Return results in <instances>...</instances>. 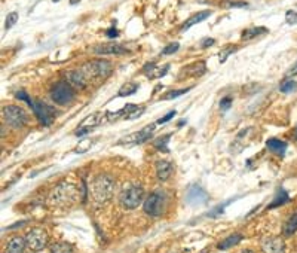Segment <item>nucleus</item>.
<instances>
[{
  "label": "nucleus",
  "instance_id": "1",
  "mask_svg": "<svg viewBox=\"0 0 297 253\" xmlns=\"http://www.w3.org/2000/svg\"><path fill=\"white\" fill-rule=\"evenodd\" d=\"M79 189L76 185L69 182H61L52 189L49 195V204L53 207H69L77 199Z\"/></svg>",
  "mask_w": 297,
  "mask_h": 253
},
{
  "label": "nucleus",
  "instance_id": "2",
  "mask_svg": "<svg viewBox=\"0 0 297 253\" xmlns=\"http://www.w3.org/2000/svg\"><path fill=\"white\" fill-rule=\"evenodd\" d=\"M80 70L87 76L88 82H103L107 79L113 72V66L107 60H91L80 66Z\"/></svg>",
  "mask_w": 297,
  "mask_h": 253
},
{
  "label": "nucleus",
  "instance_id": "3",
  "mask_svg": "<svg viewBox=\"0 0 297 253\" xmlns=\"http://www.w3.org/2000/svg\"><path fill=\"white\" fill-rule=\"evenodd\" d=\"M115 191V181L107 174H98L91 183V195L95 202L104 204L113 197Z\"/></svg>",
  "mask_w": 297,
  "mask_h": 253
},
{
  "label": "nucleus",
  "instance_id": "4",
  "mask_svg": "<svg viewBox=\"0 0 297 253\" xmlns=\"http://www.w3.org/2000/svg\"><path fill=\"white\" fill-rule=\"evenodd\" d=\"M144 198V189L140 185H126L119 195V202L121 206L132 210V209H137Z\"/></svg>",
  "mask_w": 297,
  "mask_h": 253
},
{
  "label": "nucleus",
  "instance_id": "5",
  "mask_svg": "<svg viewBox=\"0 0 297 253\" xmlns=\"http://www.w3.org/2000/svg\"><path fill=\"white\" fill-rule=\"evenodd\" d=\"M51 98L58 105H69L74 98V88L67 81H58L51 88Z\"/></svg>",
  "mask_w": 297,
  "mask_h": 253
},
{
  "label": "nucleus",
  "instance_id": "6",
  "mask_svg": "<svg viewBox=\"0 0 297 253\" xmlns=\"http://www.w3.org/2000/svg\"><path fill=\"white\" fill-rule=\"evenodd\" d=\"M143 209H144V213L149 216H153V217L160 216L165 210V195L159 191L149 194V197L144 199Z\"/></svg>",
  "mask_w": 297,
  "mask_h": 253
},
{
  "label": "nucleus",
  "instance_id": "7",
  "mask_svg": "<svg viewBox=\"0 0 297 253\" xmlns=\"http://www.w3.org/2000/svg\"><path fill=\"white\" fill-rule=\"evenodd\" d=\"M3 119L12 128H22L27 122V115L19 106H6L3 108Z\"/></svg>",
  "mask_w": 297,
  "mask_h": 253
},
{
  "label": "nucleus",
  "instance_id": "8",
  "mask_svg": "<svg viewBox=\"0 0 297 253\" xmlns=\"http://www.w3.org/2000/svg\"><path fill=\"white\" fill-rule=\"evenodd\" d=\"M25 241H27V247H30L33 252H39L45 249V246L48 244V234L42 228H33V230L27 233Z\"/></svg>",
  "mask_w": 297,
  "mask_h": 253
},
{
  "label": "nucleus",
  "instance_id": "9",
  "mask_svg": "<svg viewBox=\"0 0 297 253\" xmlns=\"http://www.w3.org/2000/svg\"><path fill=\"white\" fill-rule=\"evenodd\" d=\"M32 110L37 116L39 122L45 126H49L53 122V119H55V109L49 105H46L45 101H36L35 108Z\"/></svg>",
  "mask_w": 297,
  "mask_h": 253
},
{
  "label": "nucleus",
  "instance_id": "10",
  "mask_svg": "<svg viewBox=\"0 0 297 253\" xmlns=\"http://www.w3.org/2000/svg\"><path fill=\"white\" fill-rule=\"evenodd\" d=\"M144 113V108L136 106V105H126L118 112H107V118L110 121H116L118 118H125V119H136L140 118Z\"/></svg>",
  "mask_w": 297,
  "mask_h": 253
},
{
  "label": "nucleus",
  "instance_id": "11",
  "mask_svg": "<svg viewBox=\"0 0 297 253\" xmlns=\"http://www.w3.org/2000/svg\"><path fill=\"white\" fill-rule=\"evenodd\" d=\"M92 51L95 55H123L129 53V49L121 43H100Z\"/></svg>",
  "mask_w": 297,
  "mask_h": 253
},
{
  "label": "nucleus",
  "instance_id": "12",
  "mask_svg": "<svg viewBox=\"0 0 297 253\" xmlns=\"http://www.w3.org/2000/svg\"><path fill=\"white\" fill-rule=\"evenodd\" d=\"M260 246L263 253H285V243L281 237H264Z\"/></svg>",
  "mask_w": 297,
  "mask_h": 253
},
{
  "label": "nucleus",
  "instance_id": "13",
  "mask_svg": "<svg viewBox=\"0 0 297 253\" xmlns=\"http://www.w3.org/2000/svg\"><path fill=\"white\" fill-rule=\"evenodd\" d=\"M66 81L76 90H85L89 82L87 79V76L84 74V72L80 69H76V70H69L66 72Z\"/></svg>",
  "mask_w": 297,
  "mask_h": 253
},
{
  "label": "nucleus",
  "instance_id": "14",
  "mask_svg": "<svg viewBox=\"0 0 297 253\" xmlns=\"http://www.w3.org/2000/svg\"><path fill=\"white\" fill-rule=\"evenodd\" d=\"M155 124H150V125H147V126H144L143 130H140V131H137V133H134V134H131V136H128V137H125V140H122V142H119L121 145H123V143H131V145H141V143H144L147 139H150V136L153 134V131H155Z\"/></svg>",
  "mask_w": 297,
  "mask_h": 253
},
{
  "label": "nucleus",
  "instance_id": "15",
  "mask_svg": "<svg viewBox=\"0 0 297 253\" xmlns=\"http://www.w3.org/2000/svg\"><path fill=\"white\" fill-rule=\"evenodd\" d=\"M101 119H103V115H101V113H92V115H89L88 118H85L82 122H80L79 128L76 130V136H77V137H82V136L88 134L89 131H92L95 126L101 122Z\"/></svg>",
  "mask_w": 297,
  "mask_h": 253
},
{
  "label": "nucleus",
  "instance_id": "16",
  "mask_svg": "<svg viewBox=\"0 0 297 253\" xmlns=\"http://www.w3.org/2000/svg\"><path fill=\"white\" fill-rule=\"evenodd\" d=\"M207 199H208V195L201 186H192L187 192V202H189V204H193V206L204 204Z\"/></svg>",
  "mask_w": 297,
  "mask_h": 253
},
{
  "label": "nucleus",
  "instance_id": "17",
  "mask_svg": "<svg viewBox=\"0 0 297 253\" xmlns=\"http://www.w3.org/2000/svg\"><path fill=\"white\" fill-rule=\"evenodd\" d=\"M168 70H170V64H165V66L159 67V66H155L153 63L146 64L144 69H143L144 74L147 76V78H150V79H159V78H162V76H165V74L168 73Z\"/></svg>",
  "mask_w": 297,
  "mask_h": 253
},
{
  "label": "nucleus",
  "instance_id": "18",
  "mask_svg": "<svg viewBox=\"0 0 297 253\" xmlns=\"http://www.w3.org/2000/svg\"><path fill=\"white\" fill-rule=\"evenodd\" d=\"M173 173V164L170 161H157L156 163V176H157V179L162 181V182H165L170 179V176Z\"/></svg>",
  "mask_w": 297,
  "mask_h": 253
},
{
  "label": "nucleus",
  "instance_id": "19",
  "mask_svg": "<svg viewBox=\"0 0 297 253\" xmlns=\"http://www.w3.org/2000/svg\"><path fill=\"white\" fill-rule=\"evenodd\" d=\"M25 246H27L25 238H22V237H12V238L8 241L6 253H22L24 249H25Z\"/></svg>",
  "mask_w": 297,
  "mask_h": 253
},
{
  "label": "nucleus",
  "instance_id": "20",
  "mask_svg": "<svg viewBox=\"0 0 297 253\" xmlns=\"http://www.w3.org/2000/svg\"><path fill=\"white\" fill-rule=\"evenodd\" d=\"M210 15H211V11H210V9H208V11H201V12H198L196 15L191 17V18H189V19L181 25V32H186L187 29H191L192 25H195V24H198V22L207 19Z\"/></svg>",
  "mask_w": 297,
  "mask_h": 253
},
{
  "label": "nucleus",
  "instance_id": "21",
  "mask_svg": "<svg viewBox=\"0 0 297 253\" xmlns=\"http://www.w3.org/2000/svg\"><path fill=\"white\" fill-rule=\"evenodd\" d=\"M266 147L274 152V154H278V155H284L285 150H287V143L280 140V139H269L266 142Z\"/></svg>",
  "mask_w": 297,
  "mask_h": 253
},
{
  "label": "nucleus",
  "instance_id": "22",
  "mask_svg": "<svg viewBox=\"0 0 297 253\" xmlns=\"http://www.w3.org/2000/svg\"><path fill=\"white\" fill-rule=\"evenodd\" d=\"M207 67H205V61H198L192 66H187L184 73L189 74V76H192V78H199V76H202L205 73Z\"/></svg>",
  "mask_w": 297,
  "mask_h": 253
},
{
  "label": "nucleus",
  "instance_id": "23",
  "mask_svg": "<svg viewBox=\"0 0 297 253\" xmlns=\"http://www.w3.org/2000/svg\"><path fill=\"white\" fill-rule=\"evenodd\" d=\"M296 231H297V212L294 215H291L288 217V220L285 222V225L282 228V234L285 237H291Z\"/></svg>",
  "mask_w": 297,
  "mask_h": 253
},
{
  "label": "nucleus",
  "instance_id": "24",
  "mask_svg": "<svg viewBox=\"0 0 297 253\" xmlns=\"http://www.w3.org/2000/svg\"><path fill=\"white\" fill-rule=\"evenodd\" d=\"M241 241H242V235H241V234H232V235H229L227 238H225L223 241H220V243L217 244V249H219V250H226V249H229V247H233V246L239 244Z\"/></svg>",
  "mask_w": 297,
  "mask_h": 253
},
{
  "label": "nucleus",
  "instance_id": "25",
  "mask_svg": "<svg viewBox=\"0 0 297 253\" xmlns=\"http://www.w3.org/2000/svg\"><path fill=\"white\" fill-rule=\"evenodd\" d=\"M267 32H269V30H267L266 27H253V29H247V30L242 32L241 37L244 39V40H250V39L257 37V36H260V35H264V33H267Z\"/></svg>",
  "mask_w": 297,
  "mask_h": 253
},
{
  "label": "nucleus",
  "instance_id": "26",
  "mask_svg": "<svg viewBox=\"0 0 297 253\" xmlns=\"http://www.w3.org/2000/svg\"><path fill=\"white\" fill-rule=\"evenodd\" d=\"M288 199H290V198H288V194L285 192L284 188H281V189L278 191V194H277L274 202H272V204H269V209H274V207L282 206V204H285V202H287Z\"/></svg>",
  "mask_w": 297,
  "mask_h": 253
},
{
  "label": "nucleus",
  "instance_id": "27",
  "mask_svg": "<svg viewBox=\"0 0 297 253\" xmlns=\"http://www.w3.org/2000/svg\"><path fill=\"white\" fill-rule=\"evenodd\" d=\"M137 90H139V84H136V82H126L125 85H122V87H121V90H119L118 95H119V97L132 95V94L136 92Z\"/></svg>",
  "mask_w": 297,
  "mask_h": 253
},
{
  "label": "nucleus",
  "instance_id": "28",
  "mask_svg": "<svg viewBox=\"0 0 297 253\" xmlns=\"http://www.w3.org/2000/svg\"><path fill=\"white\" fill-rule=\"evenodd\" d=\"M51 253H73V246L66 241H60L51 247Z\"/></svg>",
  "mask_w": 297,
  "mask_h": 253
},
{
  "label": "nucleus",
  "instance_id": "29",
  "mask_svg": "<svg viewBox=\"0 0 297 253\" xmlns=\"http://www.w3.org/2000/svg\"><path fill=\"white\" fill-rule=\"evenodd\" d=\"M170 134L167 136H162V137H157L155 142H153V146L160 150V152H168V142H170Z\"/></svg>",
  "mask_w": 297,
  "mask_h": 253
},
{
  "label": "nucleus",
  "instance_id": "30",
  "mask_svg": "<svg viewBox=\"0 0 297 253\" xmlns=\"http://www.w3.org/2000/svg\"><path fill=\"white\" fill-rule=\"evenodd\" d=\"M222 8L225 9H230V8H247L248 3L244 2V0H223V2H220Z\"/></svg>",
  "mask_w": 297,
  "mask_h": 253
},
{
  "label": "nucleus",
  "instance_id": "31",
  "mask_svg": "<svg viewBox=\"0 0 297 253\" xmlns=\"http://www.w3.org/2000/svg\"><path fill=\"white\" fill-rule=\"evenodd\" d=\"M297 88V82L294 79H284L280 85V90L281 92L284 94H288V92H293L294 90Z\"/></svg>",
  "mask_w": 297,
  "mask_h": 253
},
{
  "label": "nucleus",
  "instance_id": "32",
  "mask_svg": "<svg viewBox=\"0 0 297 253\" xmlns=\"http://www.w3.org/2000/svg\"><path fill=\"white\" fill-rule=\"evenodd\" d=\"M187 91H191V87L187 88H183V90H174V91H168L167 94H164L160 97V100H173V98H177L183 94H186Z\"/></svg>",
  "mask_w": 297,
  "mask_h": 253
},
{
  "label": "nucleus",
  "instance_id": "33",
  "mask_svg": "<svg viewBox=\"0 0 297 253\" xmlns=\"http://www.w3.org/2000/svg\"><path fill=\"white\" fill-rule=\"evenodd\" d=\"M92 143H94V142L89 140V139H87V140H80L79 145L76 146L74 152H76V154H84V152L89 150V147L92 146Z\"/></svg>",
  "mask_w": 297,
  "mask_h": 253
},
{
  "label": "nucleus",
  "instance_id": "34",
  "mask_svg": "<svg viewBox=\"0 0 297 253\" xmlns=\"http://www.w3.org/2000/svg\"><path fill=\"white\" fill-rule=\"evenodd\" d=\"M180 49V43H177V42H173V43H168L164 49H162V53H160V55H173V54H175L177 51Z\"/></svg>",
  "mask_w": 297,
  "mask_h": 253
},
{
  "label": "nucleus",
  "instance_id": "35",
  "mask_svg": "<svg viewBox=\"0 0 297 253\" xmlns=\"http://www.w3.org/2000/svg\"><path fill=\"white\" fill-rule=\"evenodd\" d=\"M15 98H17V100H21V101H25V103L29 105L32 109L35 108V101L29 97V94H27L25 91H18V92L15 94Z\"/></svg>",
  "mask_w": 297,
  "mask_h": 253
},
{
  "label": "nucleus",
  "instance_id": "36",
  "mask_svg": "<svg viewBox=\"0 0 297 253\" xmlns=\"http://www.w3.org/2000/svg\"><path fill=\"white\" fill-rule=\"evenodd\" d=\"M18 21V14L17 12H11L6 15V21H5V30H9L11 27H14V25L17 24Z\"/></svg>",
  "mask_w": 297,
  "mask_h": 253
},
{
  "label": "nucleus",
  "instance_id": "37",
  "mask_svg": "<svg viewBox=\"0 0 297 253\" xmlns=\"http://www.w3.org/2000/svg\"><path fill=\"white\" fill-rule=\"evenodd\" d=\"M236 49H238L236 46H227L226 49H223L222 53L219 54V60H220V63H225V61L227 60V57H229V55H232Z\"/></svg>",
  "mask_w": 297,
  "mask_h": 253
},
{
  "label": "nucleus",
  "instance_id": "38",
  "mask_svg": "<svg viewBox=\"0 0 297 253\" xmlns=\"http://www.w3.org/2000/svg\"><path fill=\"white\" fill-rule=\"evenodd\" d=\"M232 97L230 95H226V97H223L222 100H220V109L222 110H227V109H230L232 108Z\"/></svg>",
  "mask_w": 297,
  "mask_h": 253
},
{
  "label": "nucleus",
  "instance_id": "39",
  "mask_svg": "<svg viewBox=\"0 0 297 253\" xmlns=\"http://www.w3.org/2000/svg\"><path fill=\"white\" fill-rule=\"evenodd\" d=\"M174 115H175V110H171V112H168L164 118H159L157 119V124H165V122H168L170 119H173L174 118Z\"/></svg>",
  "mask_w": 297,
  "mask_h": 253
},
{
  "label": "nucleus",
  "instance_id": "40",
  "mask_svg": "<svg viewBox=\"0 0 297 253\" xmlns=\"http://www.w3.org/2000/svg\"><path fill=\"white\" fill-rule=\"evenodd\" d=\"M285 18H287V22H288V24H294V22H297V14H296L294 11H288Z\"/></svg>",
  "mask_w": 297,
  "mask_h": 253
},
{
  "label": "nucleus",
  "instance_id": "41",
  "mask_svg": "<svg viewBox=\"0 0 297 253\" xmlns=\"http://www.w3.org/2000/svg\"><path fill=\"white\" fill-rule=\"evenodd\" d=\"M214 43H215V40H214L212 37H205V39H202L201 46H202V48H208V46H212Z\"/></svg>",
  "mask_w": 297,
  "mask_h": 253
},
{
  "label": "nucleus",
  "instance_id": "42",
  "mask_svg": "<svg viewBox=\"0 0 297 253\" xmlns=\"http://www.w3.org/2000/svg\"><path fill=\"white\" fill-rule=\"evenodd\" d=\"M107 36H109V37H118V30L116 29H110V30H107V33H105Z\"/></svg>",
  "mask_w": 297,
  "mask_h": 253
},
{
  "label": "nucleus",
  "instance_id": "43",
  "mask_svg": "<svg viewBox=\"0 0 297 253\" xmlns=\"http://www.w3.org/2000/svg\"><path fill=\"white\" fill-rule=\"evenodd\" d=\"M287 74H288V76H294V74H297V63H296L288 72H287Z\"/></svg>",
  "mask_w": 297,
  "mask_h": 253
},
{
  "label": "nucleus",
  "instance_id": "44",
  "mask_svg": "<svg viewBox=\"0 0 297 253\" xmlns=\"http://www.w3.org/2000/svg\"><path fill=\"white\" fill-rule=\"evenodd\" d=\"M80 0H70V5H77Z\"/></svg>",
  "mask_w": 297,
  "mask_h": 253
},
{
  "label": "nucleus",
  "instance_id": "45",
  "mask_svg": "<svg viewBox=\"0 0 297 253\" xmlns=\"http://www.w3.org/2000/svg\"><path fill=\"white\" fill-rule=\"evenodd\" d=\"M241 253H254L253 250H244V252H241Z\"/></svg>",
  "mask_w": 297,
  "mask_h": 253
},
{
  "label": "nucleus",
  "instance_id": "46",
  "mask_svg": "<svg viewBox=\"0 0 297 253\" xmlns=\"http://www.w3.org/2000/svg\"><path fill=\"white\" fill-rule=\"evenodd\" d=\"M296 136H297V128H296Z\"/></svg>",
  "mask_w": 297,
  "mask_h": 253
},
{
  "label": "nucleus",
  "instance_id": "47",
  "mask_svg": "<svg viewBox=\"0 0 297 253\" xmlns=\"http://www.w3.org/2000/svg\"><path fill=\"white\" fill-rule=\"evenodd\" d=\"M53 2H58V0H53Z\"/></svg>",
  "mask_w": 297,
  "mask_h": 253
},
{
  "label": "nucleus",
  "instance_id": "48",
  "mask_svg": "<svg viewBox=\"0 0 297 253\" xmlns=\"http://www.w3.org/2000/svg\"><path fill=\"white\" fill-rule=\"evenodd\" d=\"M202 253H207V252H202Z\"/></svg>",
  "mask_w": 297,
  "mask_h": 253
}]
</instances>
